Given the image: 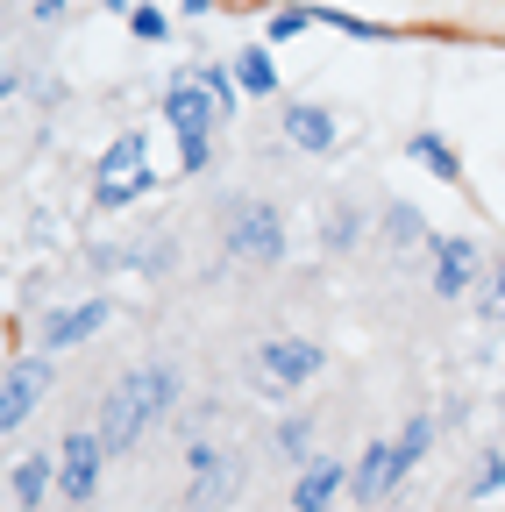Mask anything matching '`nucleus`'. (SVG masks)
<instances>
[{"instance_id":"1","label":"nucleus","mask_w":505,"mask_h":512,"mask_svg":"<svg viewBox=\"0 0 505 512\" xmlns=\"http://www.w3.org/2000/svg\"><path fill=\"white\" fill-rule=\"evenodd\" d=\"M185 399V377L178 363H136V370H121L107 384V399H100V441H107V456L114 448H136L150 427H164Z\"/></svg>"},{"instance_id":"2","label":"nucleus","mask_w":505,"mask_h":512,"mask_svg":"<svg viewBox=\"0 0 505 512\" xmlns=\"http://www.w3.org/2000/svg\"><path fill=\"white\" fill-rule=\"evenodd\" d=\"M164 121H171V136H178V171H207V143H214L221 107L207 100V86L193 72H178L164 86Z\"/></svg>"},{"instance_id":"3","label":"nucleus","mask_w":505,"mask_h":512,"mask_svg":"<svg viewBox=\"0 0 505 512\" xmlns=\"http://www.w3.org/2000/svg\"><path fill=\"white\" fill-rule=\"evenodd\" d=\"M328 370V349L321 342H306V335H271V342H257L249 349V384L257 392H299V384H313Z\"/></svg>"},{"instance_id":"4","label":"nucleus","mask_w":505,"mask_h":512,"mask_svg":"<svg viewBox=\"0 0 505 512\" xmlns=\"http://www.w3.org/2000/svg\"><path fill=\"white\" fill-rule=\"evenodd\" d=\"M221 242H228V256H235V264H257V271H271V264H285V214H278L271 200H235V207H228Z\"/></svg>"},{"instance_id":"5","label":"nucleus","mask_w":505,"mask_h":512,"mask_svg":"<svg viewBox=\"0 0 505 512\" xmlns=\"http://www.w3.org/2000/svg\"><path fill=\"white\" fill-rule=\"evenodd\" d=\"M150 185H157V171H150V136H114V143L100 150V171H93V200H100V207H136Z\"/></svg>"},{"instance_id":"6","label":"nucleus","mask_w":505,"mask_h":512,"mask_svg":"<svg viewBox=\"0 0 505 512\" xmlns=\"http://www.w3.org/2000/svg\"><path fill=\"white\" fill-rule=\"evenodd\" d=\"M235 491H242V463L200 434L193 441V484H185V505H193V512H228Z\"/></svg>"},{"instance_id":"7","label":"nucleus","mask_w":505,"mask_h":512,"mask_svg":"<svg viewBox=\"0 0 505 512\" xmlns=\"http://www.w3.org/2000/svg\"><path fill=\"white\" fill-rule=\"evenodd\" d=\"M406 470H413V463H406L399 434H392V441L377 434V441L363 448V456L349 463V498H356V505H385V498H392V491L406 484Z\"/></svg>"},{"instance_id":"8","label":"nucleus","mask_w":505,"mask_h":512,"mask_svg":"<svg viewBox=\"0 0 505 512\" xmlns=\"http://www.w3.org/2000/svg\"><path fill=\"white\" fill-rule=\"evenodd\" d=\"M100 463H107L100 427H72L65 441H57V491H65L72 505H86L100 491Z\"/></svg>"},{"instance_id":"9","label":"nucleus","mask_w":505,"mask_h":512,"mask_svg":"<svg viewBox=\"0 0 505 512\" xmlns=\"http://www.w3.org/2000/svg\"><path fill=\"white\" fill-rule=\"evenodd\" d=\"M43 392H50V356H22V363H8V377H0V434L29 427V413L43 406Z\"/></svg>"},{"instance_id":"10","label":"nucleus","mask_w":505,"mask_h":512,"mask_svg":"<svg viewBox=\"0 0 505 512\" xmlns=\"http://www.w3.org/2000/svg\"><path fill=\"white\" fill-rule=\"evenodd\" d=\"M278 136H285L292 150H306V157H328V150L342 143V121H335L321 100H292V107L278 114Z\"/></svg>"},{"instance_id":"11","label":"nucleus","mask_w":505,"mask_h":512,"mask_svg":"<svg viewBox=\"0 0 505 512\" xmlns=\"http://www.w3.org/2000/svg\"><path fill=\"white\" fill-rule=\"evenodd\" d=\"M107 299H79V306H57V313H43V356H57V349H79V342H93L100 328H107Z\"/></svg>"},{"instance_id":"12","label":"nucleus","mask_w":505,"mask_h":512,"mask_svg":"<svg viewBox=\"0 0 505 512\" xmlns=\"http://www.w3.org/2000/svg\"><path fill=\"white\" fill-rule=\"evenodd\" d=\"M477 264H484V249H477L470 235H441V242H434V271H427V278H434V292H441V299H463V292L477 285Z\"/></svg>"},{"instance_id":"13","label":"nucleus","mask_w":505,"mask_h":512,"mask_svg":"<svg viewBox=\"0 0 505 512\" xmlns=\"http://www.w3.org/2000/svg\"><path fill=\"white\" fill-rule=\"evenodd\" d=\"M335 498H349V463H335V456L299 463V477H292V512H328Z\"/></svg>"},{"instance_id":"14","label":"nucleus","mask_w":505,"mask_h":512,"mask_svg":"<svg viewBox=\"0 0 505 512\" xmlns=\"http://www.w3.org/2000/svg\"><path fill=\"white\" fill-rule=\"evenodd\" d=\"M406 157H413L427 178H441V185H456V178H463V157H456V143H449V136H434V128H420V136L406 143Z\"/></svg>"},{"instance_id":"15","label":"nucleus","mask_w":505,"mask_h":512,"mask_svg":"<svg viewBox=\"0 0 505 512\" xmlns=\"http://www.w3.org/2000/svg\"><path fill=\"white\" fill-rule=\"evenodd\" d=\"M235 86L242 93H257V100H271L285 79H278V57H271V43H249V50H235Z\"/></svg>"},{"instance_id":"16","label":"nucleus","mask_w":505,"mask_h":512,"mask_svg":"<svg viewBox=\"0 0 505 512\" xmlns=\"http://www.w3.org/2000/svg\"><path fill=\"white\" fill-rule=\"evenodd\" d=\"M8 484H15V505H22V512H36V505L57 491V456H22Z\"/></svg>"},{"instance_id":"17","label":"nucleus","mask_w":505,"mask_h":512,"mask_svg":"<svg viewBox=\"0 0 505 512\" xmlns=\"http://www.w3.org/2000/svg\"><path fill=\"white\" fill-rule=\"evenodd\" d=\"M385 242H392V249H434L420 207H406V200H385Z\"/></svg>"},{"instance_id":"18","label":"nucleus","mask_w":505,"mask_h":512,"mask_svg":"<svg viewBox=\"0 0 505 512\" xmlns=\"http://www.w3.org/2000/svg\"><path fill=\"white\" fill-rule=\"evenodd\" d=\"M356 242H363V214H356V207H335V214L321 221V249H328V256H349Z\"/></svg>"},{"instance_id":"19","label":"nucleus","mask_w":505,"mask_h":512,"mask_svg":"<svg viewBox=\"0 0 505 512\" xmlns=\"http://www.w3.org/2000/svg\"><path fill=\"white\" fill-rule=\"evenodd\" d=\"M200 86H207V100L221 107V121L235 114V100H242V86H235V64H200V72H193Z\"/></svg>"},{"instance_id":"20","label":"nucleus","mask_w":505,"mask_h":512,"mask_svg":"<svg viewBox=\"0 0 505 512\" xmlns=\"http://www.w3.org/2000/svg\"><path fill=\"white\" fill-rule=\"evenodd\" d=\"M498 491H505V448H484L477 470H470V498H477V505H491Z\"/></svg>"},{"instance_id":"21","label":"nucleus","mask_w":505,"mask_h":512,"mask_svg":"<svg viewBox=\"0 0 505 512\" xmlns=\"http://www.w3.org/2000/svg\"><path fill=\"white\" fill-rule=\"evenodd\" d=\"M278 456H292V463H313V420H306V413L278 420Z\"/></svg>"},{"instance_id":"22","label":"nucleus","mask_w":505,"mask_h":512,"mask_svg":"<svg viewBox=\"0 0 505 512\" xmlns=\"http://www.w3.org/2000/svg\"><path fill=\"white\" fill-rule=\"evenodd\" d=\"M313 22H321L313 8H271V22H264V43H292V36H306Z\"/></svg>"},{"instance_id":"23","label":"nucleus","mask_w":505,"mask_h":512,"mask_svg":"<svg viewBox=\"0 0 505 512\" xmlns=\"http://www.w3.org/2000/svg\"><path fill=\"white\" fill-rule=\"evenodd\" d=\"M129 36H136V43H164V36H171V15H164V8H129Z\"/></svg>"},{"instance_id":"24","label":"nucleus","mask_w":505,"mask_h":512,"mask_svg":"<svg viewBox=\"0 0 505 512\" xmlns=\"http://www.w3.org/2000/svg\"><path fill=\"white\" fill-rule=\"evenodd\" d=\"M399 448H406V463H420L427 448H434V420H427V413H413V420L399 427Z\"/></svg>"},{"instance_id":"25","label":"nucleus","mask_w":505,"mask_h":512,"mask_svg":"<svg viewBox=\"0 0 505 512\" xmlns=\"http://www.w3.org/2000/svg\"><path fill=\"white\" fill-rule=\"evenodd\" d=\"M121 256H129V264H143V271H171L178 264V249L157 235V242H136V249H121Z\"/></svg>"},{"instance_id":"26","label":"nucleus","mask_w":505,"mask_h":512,"mask_svg":"<svg viewBox=\"0 0 505 512\" xmlns=\"http://www.w3.org/2000/svg\"><path fill=\"white\" fill-rule=\"evenodd\" d=\"M321 22H328V29H342V36H356V43H377V36H385L377 22H363V15H335V8H328Z\"/></svg>"},{"instance_id":"27","label":"nucleus","mask_w":505,"mask_h":512,"mask_svg":"<svg viewBox=\"0 0 505 512\" xmlns=\"http://www.w3.org/2000/svg\"><path fill=\"white\" fill-rule=\"evenodd\" d=\"M477 306H484V320H498V313H505V256L491 264V278H484V299H477Z\"/></svg>"},{"instance_id":"28","label":"nucleus","mask_w":505,"mask_h":512,"mask_svg":"<svg viewBox=\"0 0 505 512\" xmlns=\"http://www.w3.org/2000/svg\"><path fill=\"white\" fill-rule=\"evenodd\" d=\"M65 8H72V0H36V22H57Z\"/></svg>"},{"instance_id":"29","label":"nucleus","mask_w":505,"mask_h":512,"mask_svg":"<svg viewBox=\"0 0 505 512\" xmlns=\"http://www.w3.org/2000/svg\"><path fill=\"white\" fill-rule=\"evenodd\" d=\"M93 8H107V15H129V0H93Z\"/></svg>"},{"instance_id":"30","label":"nucleus","mask_w":505,"mask_h":512,"mask_svg":"<svg viewBox=\"0 0 505 512\" xmlns=\"http://www.w3.org/2000/svg\"><path fill=\"white\" fill-rule=\"evenodd\" d=\"M178 8H193V15H207V8H214V0H178Z\"/></svg>"},{"instance_id":"31","label":"nucleus","mask_w":505,"mask_h":512,"mask_svg":"<svg viewBox=\"0 0 505 512\" xmlns=\"http://www.w3.org/2000/svg\"><path fill=\"white\" fill-rule=\"evenodd\" d=\"M8 86H15V79H8V57H0V93H8Z\"/></svg>"}]
</instances>
